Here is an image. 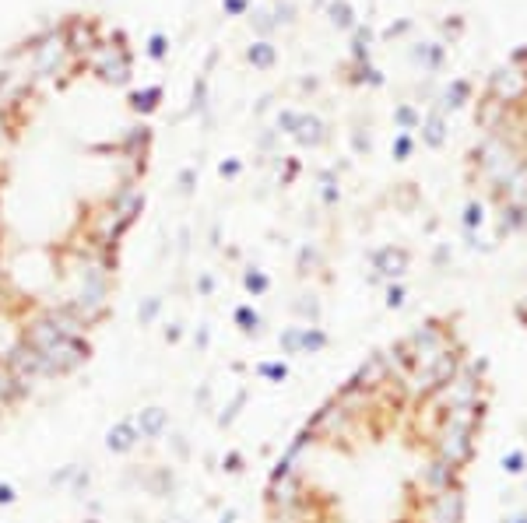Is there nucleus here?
I'll return each instance as SVG.
<instances>
[{
	"label": "nucleus",
	"mask_w": 527,
	"mask_h": 523,
	"mask_svg": "<svg viewBox=\"0 0 527 523\" xmlns=\"http://www.w3.org/2000/svg\"><path fill=\"white\" fill-rule=\"evenodd\" d=\"M151 155L155 92L120 18L63 7L14 35L0 49V302L32 263L63 284L56 309L102 323Z\"/></svg>",
	"instance_id": "obj_1"
},
{
	"label": "nucleus",
	"mask_w": 527,
	"mask_h": 523,
	"mask_svg": "<svg viewBox=\"0 0 527 523\" xmlns=\"http://www.w3.org/2000/svg\"><path fill=\"white\" fill-rule=\"evenodd\" d=\"M496 411L492 362L457 309L369 351L306 418L264 489V523H471Z\"/></svg>",
	"instance_id": "obj_2"
}]
</instances>
